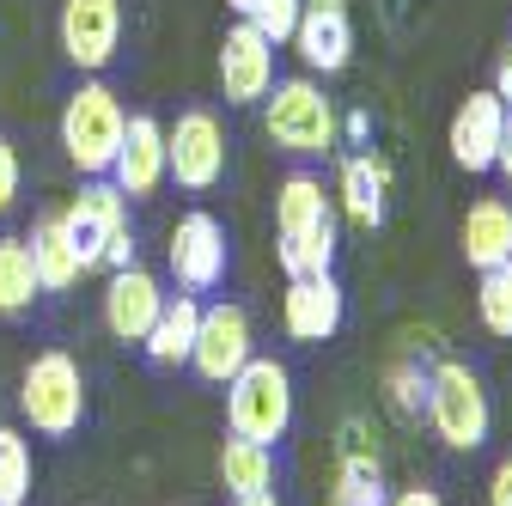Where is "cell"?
Segmentation results:
<instances>
[{
    "label": "cell",
    "mask_w": 512,
    "mask_h": 506,
    "mask_svg": "<svg viewBox=\"0 0 512 506\" xmlns=\"http://www.w3.org/2000/svg\"><path fill=\"white\" fill-rule=\"evenodd\" d=\"M263 129H269V141H275L281 153L317 159V153H336L342 116H336V104L324 98V86L299 74V80H275V86H269V98H263Z\"/></svg>",
    "instance_id": "obj_1"
},
{
    "label": "cell",
    "mask_w": 512,
    "mask_h": 506,
    "mask_svg": "<svg viewBox=\"0 0 512 506\" xmlns=\"http://www.w3.org/2000/svg\"><path fill=\"white\" fill-rule=\"evenodd\" d=\"M61 226H68L80 269H128L135 263V232H128V196L110 177H92L80 196L61 208Z\"/></svg>",
    "instance_id": "obj_2"
},
{
    "label": "cell",
    "mask_w": 512,
    "mask_h": 506,
    "mask_svg": "<svg viewBox=\"0 0 512 506\" xmlns=\"http://www.w3.org/2000/svg\"><path fill=\"white\" fill-rule=\"evenodd\" d=\"M226 427L238 439H281L293 427V378L281 360L250 354L232 378H226Z\"/></svg>",
    "instance_id": "obj_3"
},
{
    "label": "cell",
    "mask_w": 512,
    "mask_h": 506,
    "mask_svg": "<svg viewBox=\"0 0 512 506\" xmlns=\"http://www.w3.org/2000/svg\"><path fill=\"white\" fill-rule=\"evenodd\" d=\"M19 409L43 439H68L86 421V378L80 360L68 348H43L25 366V385H19Z\"/></svg>",
    "instance_id": "obj_4"
},
{
    "label": "cell",
    "mask_w": 512,
    "mask_h": 506,
    "mask_svg": "<svg viewBox=\"0 0 512 506\" xmlns=\"http://www.w3.org/2000/svg\"><path fill=\"white\" fill-rule=\"evenodd\" d=\"M421 415L433 421V433H439L452 452L488 446L494 409H488V391H482L476 366H464V360H439V366L427 372V409H421Z\"/></svg>",
    "instance_id": "obj_5"
},
{
    "label": "cell",
    "mask_w": 512,
    "mask_h": 506,
    "mask_svg": "<svg viewBox=\"0 0 512 506\" xmlns=\"http://www.w3.org/2000/svg\"><path fill=\"white\" fill-rule=\"evenodd\" d=\"M122 129H128V110H122V98L104 80H86L68 98V110H61V147H68V159H74L80 177H110Z\"/></svg>",
    "instance_id": "obj_6"
},
{
    "label": "cell",
    "mask_w": 512,
    "mask_h": 506,
    "mask_svg": "<svg viewBox=\"0 0 512 506\" xmlns=\"http://www.w3.org/2000/svg\"><path fill=\"white\" fill-rule=\"evenodd\" d=\"M165 177H177L196 196L226 177V129L214 110H183L165 129Z\"/></svg>",
    "instance_id": "obj_7"
},
{
    "label": "cell",
    "mask_w": 512,
    "mask_h": 506,
    "mask_svg": "<svg viewBox=\"0 0 512 506\" xmlns=\"http://www.w3.org/2000/svg\"><path fill=\"white\" fill-rule=\"evenodd\" d=\"M61 55L80 74H104L122 43V0H61Z\"/></svg>",
    "instance_id": "obj_8"
},
{
    "label": "cell",
    "mask_w": 512,
    "mask_h": 506,
    "mask_svg": "<svg viewBox=\"0 0 512 506\" xmlns=\"http://www.w3.org/2000/svg\"><path fill=\"white\" fill-rule=\"evenodd\" d=\"M256 354L250 336V311L244 305H202V324H196V348H189V366H196L208 385H226V378Z\"/></svg>",
    "instance_id": "obj_9"
},
{
    "label": "cell",
    "mask_w": 512,
    "mask_h": 506,
    "mask_svg": "<svg viewBox=\"0 0 512 506\" xmlns=\"http://www.w3.org/2000/svg\"><path fill=\"white\" fill-rule=\"evenodd\" d=\"M171 275H177V287L183 293H208V287H220L226 281V232H220V220L208 214V208H196V214H183L177 226H171Z\"/></svg>",
    "instance_id": "obj_10"
},
{
    "label": "cell",
    "mask_w": 512,
    "mask_h": 506,
    "mask_svg": "<svg viewBox=\"0 0 512 506\" xmlns=\"http://www.w3.org/2000/svg\"><path fill=\"white\" fill-rule=\"evenodd\" d=\"M269 86H275V43L250 19H238L220 43V92L226 104H263Z\"/></svg>",
    "instance_id": "obj_11"
},
{
    "label": "cell",
    "mask_w": 512,
    "mask_h": 506,
    "mask_svg": "<svg viewBox=\"0 0 512 506\" xmlns=\"http://www.w3.org/2000/svg\"><path fill=\"white\" fill-rule=\"evenodd\" d=\"M159 311H165L159 275H147L141 263L110 269V287H104V330H110L116 342H147V330H153Z\"/></svg>",
    "instance_id": "obj_12"
},
{
    "label": "cell",
    "mask_w": 512,
    "mask_h": 506,
    "mask_svg": "<svg viewBox=\"0 0 512 506\" xmlns=\"http://www.w3.org/2000/svg\"><path fill=\"white\" fill-rule=\"evenodd\" d=\"M110 183L122 189L128 202L153 196V189L165 183V122H153V116H128L122 147H116V159H110Z\"/></svg>",
    "instance_id": "obj_13"
},
{
    "label": "cell",
    "mask_w": 512,
    "mask_h": 506,
    "mask_svg": "<svg viewBox=\"0 0 512 506\" xmlns=\"http://www.w3.org/2000/svg\"><path fill=\"white\" fill-rule=\"evenodd\" d=\"M293 49L305 55L311 74H342L354 61V25H348L342 0H311L293 25Z\"/></svg>",
    "instance_id": "obj_14"
},
{
    "label": "cell",
    "mask_w": 512,
    "mask_h": 506,
    "mask_svg": "<svg viewBox=\"0 0 512 506\" xmlns=\"http://www.w3.org/2000/svg\"><path fill=\"white\" fill-rule=\"evenodd\" d=\"M342 311H348V299H342L336 275H299V281H287L281 324H287L293 342H330L342 330Z\"/></svg>",
    "instance_id": "obj_15"
},
{
    "label": "cell",
    "mask_w": 512,
    "mask_h": 506,
    "mask_svg": "<svg viewBox=\"0 0 512 506\" xmlns=\"http://www.w3.org/2000/svg\"><path fill=\"white\" fill-rule=\"evenodd\" d=\"M500 135H506V104L494 92H470L452 116V135H445V147H452V159L464 171H494V153H500Z\"/></svg>",
    "instance_id": "obj_16"
},
{
    "label": "cell",
    "mask_w": 512,
    "mask_h": 506,
    "mask_svg": "<svg viewBox=\"0 0 512 506\" xmlns=\"http://www.w3.org/2000/svg\"><path fill=\"white\" fill-rule=\"evenodd\" d=\"M458 250H464V263H470L476 275L512 263V202H506V196L470 202V214H464V226H458Z\"/></svg>",
    "instance_id": "obj_17"
},
{
    "label": "cell",
    "mask_w": 512,
    "mask_h": 506,
    "mask_svg": "<svg viewBox=\"0 0 512 506\" xmlns=\"http://www.w3.org/2000/svg\"><path fill=\"white\" fill-rule=\"evenodd\" d=\"M384 183H391V165L372 159V153H348V159H342V171H336L342 214H348L360 232H372V226L384 220Z\"/></svg>",
    "instance_id": "obj_18"
},
{
    "label": "cell",
    "mask_w": 512,
    "mask_h": 506,
    "mask_svg": "<svg viewBox=\"0 0 512 506\" xmlns=\"http://www.w3.org/2000/svg\"><path fill=\"white\" fill-rule=\"evenodd\" d=\"M196 324H202V299L196 293H177V299H165V311L153 318V330H147V360L153 366H189V348H196Z\"/></svg>",
    "instance_id": "obj_19"
},
{
    "label": "cell",
    "mask_w": 512,
    "mask_h": 506,
    "mask_svg": "<svg viewBox=\"0 0 512 506\" xmlns=\"http://www.w3.org/2000/svg\"><path fill=\"white\" fill-rule=\"evenodd\" d=\"M25 244H31V263H37L43 293H68V287L86 275V269H80V250H74V238H68V226H61V214H43Z\"/></svg>",
    "instance_id": "obj_20"
},
{
    "label": "cell",
    "mask_w": 512,
    "mask_h": 506,
    "mask_svg": "<svg viewBox=\"0 0 512 506\" xmlns=\"http://www.w3.org/2000/svg\"><path fill=\"white\" fill-rule=\"evenodd\" d=\"M324 220H336V208H330V196H324V183H317L311 171L281 177V189H275V232L293 238V232H311V226H324Z\"/></svg>",
    "instance_id": "obj_21"
},
{
    "label": "cell",
    "mask_w": 512,
    "mask_h": 506,
    "mask_svg": "<svg viewBox=\"0 0 512 506\" xmlns=\"http://www.w3.org/2000/svg\"><path fill=\"white\" fill-rule=\"evenodd\" d=\"M220 482L226 494H275V446H263V439H226L220 446Z\"/></svg>",
    "instance_id": "obj_22"
},
{
    "label": "cell",
    "mask_w": 512,
    "mask_h": 506,
    "mask_svg": "<svg viewBox=\"0 0 512 506\" xmlns=\"http://www.w3.org/2000/svg\"><path fill=\"white\" fill-rule=\"evenodd\" d=\"M43 293L37 281V263H31V244L25 238H0V318H19V311H31Z\"/></svg>",
    "instance_id": "obj_23"
},
{
    "label": "cell",
    "mask_w": 512,
    "mask_h": 506,
    "mask_svg": "<svg viewBox=\"0 0 512 506\" xmlns=\"http://www.w3.org/2000/svg\"><path fill=\"white\" fill-rule=\"evenodd\" d=\"M384 500H391V488H384V464L366 446H348L342 470H336V488H330V506H384Z\"/></svg>",
    "instance_id": "obj_24"
},
{
    "label": "cell",
    "mask_w": 512,
    "mask_h": 506,
    "mask_svg": "<svg viewBox=\"0 0 512 506\" xmlns=\"http://www.w3.org/2000/svg\"><path fill=\"white\" fill-rule=\"evenodd\" d=\"M275 250H281L287 281H299V275H330V263H336V220L311 226V232H293V238H281Z\"/></svg>",
    "instance_id": "obj_25"
},
{
    "label": "cell",
    "mask_w": 512,
    "mask_h": 506,
    "mask_svg": "<svg viewBox=\"0 0 512 506\" xmlns=\"http://www.w3.org/2000/svg\"><path fill=\"white\" fill-rule=\"evenodd\" d=\"M31 482H37L31 439L19 427H0V506H25L31 500Z\"/></svg>",
    "instance_id": "obj_26"
},
{
    "label": "cell",
    "mask_w": 512,
    "mask_h": 506,
    "mask_svg": "<svg viewBox=\"0 0 512 506\" xmlns=\"http://www.w3.org/2000/svg\"><path fill=\"white\" fill-rule=\"evenodd\" d=\"M476 311H482V330H488V336L512 342V263H500V269H482Z\"/></svg>",
    "instance_id": "obj_27"
},
{
    "label": "cell",
    "mask_w": 512,
    "mask_h": 506,
    "mask_svg": "<svg viewBox=\"0 0 512 506\" xmlns=\"http://www.w3.org/2000/svg\"><path fill=\"white\" fill-rule=\"evenodd\" d=\"M384 403H391L403 421H415L427 409V372L415 360H397V366H384Z\"/></svg>",
    "instance_id": "obj_28"
},
{
    "label": "cell",
    "mask_w": 512,
    "mask_h": 506,
    "mask_svg": "<svg viewBox=\"0 0 512 506\" xmlns=\"http://www.w3.org/2000/svg\"><path fill=\"white\" fill-rule=\"evenodd\" d=\"M299 13H305V0H250V7H244L238 19H250L256 31H263V37L281 49V43H293V25H299Z\"/></svg>",
    "instance_id": "obj_29"
},
{
    "label": "cell",
    "mask_w": 512,
    "mask_h": 506,
    "mask_svg": "<svg viewBox=\"0 0 512 506\" xmlns=\"http://www.w3.org/2000/svg\"><path fill=\"white\" fill-rule=\"evenodd\" d=\"M19 202V147L0 135V214H13Z\"/></svg>",
    "instance_id": "obj_30"
},
{
    "label": "cell",
    "mask_w": 512,
    "mask_h": 506,
    "mask_svg": "<svg viewBox=\"0 0 512 506\" xmlns=\"http://www.w3.org/2000/svg\"><path fill=\"white\" fill-rule=\"evenodd\" d=\"M488 506H512V458L494 464V476H488Z\"/></svg>",
    "instance_id": "obj_31"
},
{
    "label": "cell",
    "mask_w": 512,
    "mask_h": 506,
    "mask_svg": "<svg viewBox=\"0 0 512 506\" xmlns=\"http://www.w3.org/2000/svg\"><path fill=\"white\" fill-rule=\"evenodd\" d=\"M384 506H445V500H439L433 488H397V494L384 500Z\"/></svg>",
    "instance_id": "obj_32"
},
{
    "label": "cell",
    "mask_w": 512,
    "mask_h": 506,
    "mask_svg": "<svg viewBox=\"0 0 512 506\" xmlns=\"http://www.w3.org/2000/svg\"><path fill=\"white\" fill-rule=\"evenodd\" d=\"M494 171L506 177V189H512V110H506V135H500V153H494Z\"/></svg>",
    "instance_id": "obj_33"
},
{
    "label": "cell",
    "mask_w": 512,
    "mask_h": 506,
    "mask_svg": "<svg viewBox=\"0 0 512 506\" xmlns=\"http://www.w3.org/2000/svg\"><path fill=\"white\" fill-rule=\"evenodd\" d=\"M494 98L512 110V55H500V74H494Z\"/></svg>",
    "instance_id": "obj_34"
},
{
    "label": "cell",
    "mask_w": 512,
    "mask_h": 506,
    "mask_svg": "<svg viewBox=\"0 0 512 506\" xmlns=\"http://www.w3.org/2000/svg\"><path fill=\"white\" fill-rule=\"evenodd\" d=\"M342 135H348V141H354V147H360V141H366V135H372V116H366V110H354V116H348V122H342Z\"/></svg>",
    "instance_id": "obj_35"
},
{
    "label": "cell",
    "mask_w": 512,
    "mask_h": 506,
    "mask_svg": "<svg viewBox=\"0 0 512 506\" xmlns=\"http://www.w3.org/2000/svg\"><path fill=\"white\" fill-rule=\"evenodd\" d=\"M232 506H281V500H275V494H238Z\"/></svg>",
    "instance_id": "obj_36"
},
{
    "label": "cell",
    "mask_w": 512,
    "mask_h": 506,
    "mask_svg": "<svg viewBox=\"0 0 512 506\" xmlns=\"http://www.w3.org/2000/svg\"><path fill=\"white\" fill-rule=\"evenodd\" d=\"M226 7H232V13H244V7H250V0H226Z\"/></svg>",
    "instance_id": "obj_37"
},
{
    "label": "cell",
    "mask_w": 512,
    "mask_h": 506,
    "mask_svg": "<svg viewBox=\"0 0 512 506\" xmlns=\"http://www.w3.org/2000/svg\"><path fill=\"white\" fill-rule=\"evenodd\" d=\"M506 55H512V43H506Z\"/></svg>",
    "instance_id": "obj_38"
}]
</instances>
